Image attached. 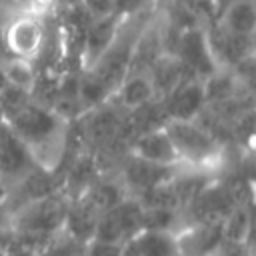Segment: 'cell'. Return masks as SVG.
<instances>
[{
    "mask_svg": "<svg viewBox=\"0 0 256 256\" xmlns=\"http://www.w3.org/2000/svg\"><path fill=\"white\" fill-rule=\"evenodd\" d=\"M68 206H70V198L64 192L56 190L48 196L32 200L20 206L18 210H14L10 230L38 234V236H54L64 228Z\"/></svg>",
    "mask_w": 256,
    "mask_h": 256,
    "instance_id": "cell-4",
    "label": "cell"
},
{
    "mask_svg": "<svg viewBox=\"0 0 256 256\" xmlns=\"http://www.w3.org/2000/svg\"><path fill=\"white\" fill-rule=\"evenodd\" d=\"M148 74H150V80H152V86H154V98L158 102H164L178 88V84L188 76L182 62L170 52H164L150 66Z\"/></svg>",
    "mask_w": 256,
    "mask_h": 256,
    "instance_id": "cell-11",
    "label": "cell"
},
{
    "mask_svg": "<svg viewBox=\"0 0 256 256\" xmlns=\"http://www.w3.org/2000/svg\"><path fill=\"white\" fill-rule=\"evenodd\" d=\"M52 34V16L32 12L28 8L12 10L0 22V46L6 58L34 64Z\"/></svg>",
    "mask_w": 256,
    "mask_h": 256,
    "instance_id": "cell-3",
    "label": "cell"
},
{
    "mask_svg": "<svg viewBox=\"0 0 256 256\" xmlns=\"http://www.w3.org/2000/svg\"><path fill=\"white\" fill-rule=\"evenodd\" d=\"M6 122L24 142L36 166L56 174L68 154L70 122L34 98Z\"/></svg>",
    "mask_w": 256,
    "mask_h": 256,
    "instance_id": "cell-1",
    "label": "cell"
},
{
    "mask_svg": "<svg viewBox=\"0 0 256 256\" xmlns=\"http://www.w3.org/2000/svg\"><path fill=\"white\" fill-rule=\"evenodd\" d=\"M118 14L108 16V18H98V20H90L84 36H82V44H80V56H78V66L80 70L88 68L90 64H94V60L106 50V46L110 44V40L114 38L118 24H120Z\"/></svg>",
    "mask_w": 256,
    "mask_h": 256,
    "instance_id": "cell-9",
    "label": "cell"
},
{
    "mask_svg": "<svg viewBox=\"0 0 256 256\" xmlns=\"http://www.w3.org/2000/svg\"><path fill=\"white\" fill-rule=\"evenodd\" d=\"M132 240L142 256H184L180 248L178 232L140 230Z\"/></svg>",
    "mask_w": 256,
    "mask_h": 256,
    "instance_id": "cell-14",
    "label": "cell"
},
{
    "mask_svg": "<svg viewBox=\"0 0 256 256\" xmlns=\"http://www.w3.org/2000/svg\"><path fill=\"white\" fill-rule=\"evenodd\" d=\"M0 196H4V188H2V184H0Z\"/></svg>",
    "mask_w": 256,
    "mask_h": 256,
    "instance_id": "cell-25",
    "label": "cell"
},
{
    "mask_svg": "<svg viewBox=\"0 0 256 256\" xmlns=\"http://www.w3.org/2000/svg\"><path fill=\"white\" fill-rule=\"evenodd\" d=\"M164 130L184 168L222 176L230 166V146L220 142L198 120H166Z\"/></svg>",
    "mask_w": 256,
    "mask_h": 256,
    "instance_id": "cell-2",
    "label": "cell"
},
{
    "mask_svg": "<svg viewBox=\"0 0 256 256\" xmlns=\"http://www.w3.org/2000/svg\"><path fill=\"white\" fill-rule=\"evenodd\" d=\"M252 206L238 204L222 220V242L230 244H250L252 246Z\"/></svg>",
    "mask_w": 256,
    "mask_h": 256,
    "instance_id": "cell-15",
    "label": "cell"
},
{
    "mask_svg": "<svg viewBox=\"0 0 256 256\" xmlns=\"http://www.w3.org/2000/svg\"><path fill=\"white\" fill-rule=\"evenodd\" d=\"M6 86H8V78H6V74H4V68H2V62H0V92H2Z\"/></svg>",
    "mask_w": 256,
    "mask_h": 256,
    "instance_id": "cell-22",
    "label": "cell"
},
{
    "mask_svg": "<svg viewBox=\"0 0 256 256\" xmlns=\"http://www.w3.org/2000/svg\"><path fill=\"white\" fill-rule=\"evenodd\" d=\"M8 236H10V230H0V248L4 246V242H6Z\"/></svg>",
    "mask_w": 256,
    "mask_h": 256,
    "instance_id": "cell-23",
    "label": "cell"
},
{
    "mask_svg": "<svg viewBox=\"0 0 256 256\" xmlns=\"http://www.w3.org/2000/svg\"><path fill=\"white\" fill-rule=\"evenodd\" d=\"M162 106L166 120H194L206 106V78L186 76Z\"/></svg>",
    "mask_w": 256,
    "mask_h": 256,
    "instance_id": "cell-7",
    "label": "cell"
},
{
    "mask_svg": "<svg viewBox=\"0 0 256 256\" xmlns=\"http://www.w3.org/2000/svg\"><path fill=\"white\" fill-rule=\"evenodd\" d=\"M50 238L52 236H38V234L10 230V236L0 248V256H42Z\"/></svg>",
    "mask_w": 256,
    "mask_h": 256,
    "instance_id": "cell-16",
    "label": "cell"
},
{
    "mask_svg": "<svg viewBox=\"0 0 256 256\" xmlns=\"http://www.w3.org/2000/svg\"><path fill=\"white\" fill-rule=\"evenodd\" d=\"M216 26L234 36H254L256 2L254 0H228L220 10V18Z\"/></svg>",
    "mask_w": 256,
    "mask_h": 256,
    "instance_id": "cell-12",
    "label": "cell"
},
{
    "mask_svg": "<svg viewBox=\"0 0 256 256\" xmlns=\"http://www.w3.org/2000/svg\"><path fill=\"white\" fill-rule=\"evenodd\" d=\"M74 256H86V250H84V248H82V250H80V252H76V254H74Z\"/></svg>",
    "mask_w": 256,
    "mask_h": 256,
    "instance_id": "cell-24",
    "label": "cell"
},
{
    "mask_svg": "<svg viewBox=\"0 0 256 256\" xmlns=\"http://www.w3.org/2000/svg\"><path fill=\"white\" fill-rule=\"evenodd\" d=\"M128 154L152 162V164H160V166H180L176 150L164 130V126H156V128H148L140 134H136L128 146Z\"/></svg>",
    "mask_w": 256,
    "mask_h": 256,
    "instance_id": "cell-8",
    "label": "cell"
},
{
    "mask_svg": "<svg viewBox=\"0 0 256 256\" xmlns=\"http://www.w3.org/2000/svg\"><path fill=\"white\" fill-rule=\"evenodd\" d=\"M122 256H142V254L138 252V248H136V244H134L132 238L122 244Z\"/></svg>",
    "mask_w": 256,
    "mask_h": 256,
    "instance_id": "cell-21",
    "label": "cell"
},
{
    "mask_svg": "<svg viewBox=\"0 0 256 256\" xmlns=\"http://www.w3.org/2000/svg\"><path fill=\"white\" fill-rule=\"evenodd\" d=\"M144 208L134 196H126L122 202L100 214L92 240L124 244L142 230Z\"/></svg>",
    "mask_w": 256,
    "mask_h": 256,
    "instance_id": "cell-5",
    "label": "cell"
},
{
    "mask_svg": "<svg viewBox=\"0 0 256 256\" xmlns=\"http://www.w3.org/2000/svg\"><path fill=\"white\" fill-rule=\"evenodd\" d=\"M10 222H12V212L6 206L4 196H0V230H10Z\"/></svg>",
    "mask_w": 256,
    "mask_h": 256,
    "instance_id": "cell-20",
    "label": "cell"
},
{
    "mask_svg": "<svg viewBox=\"0 0 256 256\" xmlns=\"http://www.w3.org/2000/svg\"><path fill=\"white\" fill-rule=\"evenodd\" d=\"M110 100H114L126 112H134V110L146 106L148 102L156 100L150 74L148 72H128L124 76V80L118 84V88L114 90V94L110 96Z\"/></svg>",
    "mask_w": 256,
    "mask_h": 256,
    "instance_id": "cell-10",
    "label": "cell"
},
{
    "mask_svg": "<svg viewBox=\"0 0 256 256\" xmlns=\"http://www.w3.org/2000/svg\"><path fill=\"white\" fill-rule=\"evenodd\" d=\"M36 168L38 166L24 142L16 136L10 124L0 118V184L4 194Z\"/></svg>",
    "mask_w": 256,
    "mask_h": 256,
    "instance_id": "cell-6",
    "label": "cell"
},
{
    "mask_svg": "<svg viewBox=\"0 0 256 256\" xmlns=\"http://www.w3.org/2000/svg\"><path fill=\"white\" fill-rule=\"evenodd\" d=\"M98 218H100V214L82 196H78V198L70 200V206H68V212H66V220H64L62 232L68 234L70 238H74L76 242H80V244L86 246L94 238Z\"/></svg>",
    "mask_w": 256,
    "mask_h": 256,
    "instance_id": "cell-13",
    "label": "cell"
},
{
    "mask_svg": "<svg viewBox=\"0 0 256 256\" xmlns=\"http://www.w3.org/2000/svg\"><path fill=\"white\" fill-rule=\"evenodd\" d=\"M78 6L90 20L108 18L116 14V2L114 0H80Z\"/></svg>",
    "mask_w": 256,
    "mask_h": 256,
    "instance_id": "cell-18",
    "label": "cell"
},
{
    "mask_svg": "<svg viewBox=\"0 0 256 256\" xmlns=\"http://www.w3.org/2000/svg\"><path fill=\"white\" fill-rule=\"evenodd\" d=\"M86 256H122V244L102 242V240H90L86 246Z\"/></svg>",
    "mask_w": 256,
    "mask_h": 256,
    "instance_id": "cell-19",
    "label": "cell"
},
{
    "mask_svg": "<svg viewBox=\"0 0 256 256\" xmlns=\"http://www.w3.org/2000/svg\"><path fill=\"white\" fill-rule=\"evenodd\" d=\"M84 248V244L76 242L74 238H70L64 232H58L56 236H52L42 252V256H74L76 252H80Z\"/></svg>",
    "mask_w": 256,
    "mask_h": 256,
    "instance_id": "cell-17",
    "label": "cell"
}]
</instances>
